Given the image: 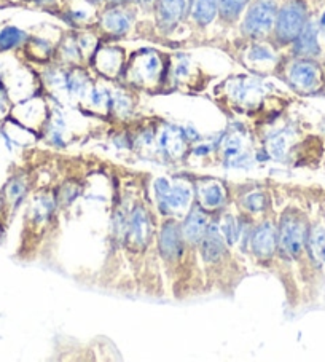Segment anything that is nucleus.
Returning <instances> with one entry per match:
<instances>
[{"instance_id": "obj_3", "label": "nucleus", "mask_w": 325, "mask_h": 362, "mask_svg": "<svg viewBox=\"0 0 325 362\" xmlns=\"http://www.w3.org/2000/svg\"><path fill=\"white\" fill-rule=\"evenodd\" d=\"M289 82L300 91H314L322 83V71L312 58H300L289 69Z\"/></svg>"}, {"instance_id": "obj_11", "label": "nucleus", "mask_w": 325, "mask_h": 362, "mask_svg": "<svg viewBox=\"0 0 325 362\" xmlns=\"http://www.w3.org/2000/svg\"><path fill=\"white\" fill-rule=\"evenodd\" d=\"M161 249L166 255H176L180 251V238L177 228L174 226H167L162 232Z\"/></svg>"}, {"instance_id": "obj_8", "label": "nucleus", "mask_w": 325, "mask_h": 362, "mask_svg": "<svg viewBox=\"0 0 325 362\" xmlns=\"http://www.w3.org/2000/svg\"><path fill=\"white\" fill-rule=\"evenodd\" d=\"M206 230H208V221H206V217L201 211L195 209L185 223L187 238H190L191 241H199L204 236Z\"/></svg>"}, {"instance_id": "obj_4", "label": "nucleus", "mask_w": 325, "mask_h": 362, "mask_svg": "<svg viewBox=\"0 0 325 362\" xmlns=\"http://www.w3.org/2000/svg\"><path fill=\"white\" fill-rule=\"evenodd\" d=\"M305 245V227L300 219L293 216L284 217L279 228V246L287 255L295 257L302 252Z\"/></svg>"}, {"instance_id": "obj_7", "label": "nucleus", "mask_w": 325, "mask_h": 362, "mask_svg": "<svg viewBox=\"0 0 325 362\" xmlns=\"http://www.w3.org/2000/svg\"><path fill=\"white\" fill-rule=\"evenodd\" d=\"M252 247L255 254L260 255V257H270L274 252V247H276V233H274V228L270 223L261 226L257 232H255Z\"/></svg>"}, {"instance_id": "obj_10", "label": "nucleus", "mask_w": 325, "mask_h": 362, "mask_svg": "<svg viewBox=\"0 0 325 362\" xmlns=\"http://www.w3.org/2000/svg\"><path fill=\"white\" fill-rule=\"evenodd\" d=\"M158 193L162 195V202L166 204H170L171 208H182V206L187 203V198H189V192L182 190V189H171L167 187L165 180H158Z\"/></svg>"}, {"instance_id": "obj_13", "label": "nucleus", "mask_w": 325, "mask_h": 362, "mask_svg": "<svg viewBox=\"0 0 325 362\" xmlns=\"http://www.w3.org/2000/svg\"><path fill=\"white\" fill-rule=\"evenodd\" d=\"M222 198H223L222 190H220V187H217V185L208 187V189H206V192H204V199H206V203H208L209 206L220 204L222 203Z\"/></svg>"}, {"instance_id": "obj_14", "label": "nucleus", "mask_w": 325, "mask_h": 362, "mask_svg": "<svg viewBox=\"0 0 325 362\" xmlns=\"http://www.w3.org/2000/svg\"><path fill=\"white\" fill-rule=\"evenodd\" d=\"M319 30H321L325 39V11L321 15V20H319Z\"/></svg>"}, {"instance_id": "obj_2", "label": "nucleus", "mask_w": 325, "mask_h": 362, "mask_svg": "<svg viewBox=\"0 0 325 362\" xmlns=\"http://www.w3.org/2000/svg\"><path fill=\"white\" fill-rule=\"evenodd\" d=\"M278 10V0H252L244 11L246 15L241 24L242 34L249 39H264L265 35L273 33Z\"/></svg>"}, {"instance_id": "obj_1", "label": "nucleus", "mask_w": 325, "mask_h": 362, "mask_svg": "<svg viewBox=\"0 0 325 362\" xmlns=\"http://www.w3.org/2000/svg\"><path fill=\"white\" fill-rule=\"evenodd\" d=\"M309 20L308 0H284L279 5L276 23H274V40L279 45H290Z\"/></svg>"}, {"instance_id": "obj_9", "label": "nucleus", "mask_w": 325, "mask_h": 362, "mask_svg": "<svg viewBox=\"0 0 325 362\" xmlns=\"http://www.w3.org/2000/svg\"><path fill=\"white\" fill-rule=\"evenodd\" d=\"M223 252V241L214 228H208L203 240V254L206 260H217Z\"/></svg>"}, {"instance_id": "obj_12", "label": "nucleus", "mask_w": 325, "mask_h": 362, "mask_svg": "<svg viewBox=\"0 0 325 362\" xmlns=\"http://www.w3.org/2000/svg\"><path fill=\"white\" fill-rule=\"evenodd\" d=\"M23 37H24V34L20 29L7 28L5 30H2V34H0V48H4V49L13 48L15 45H18V43L23 40Z\"/></svg>"}, {"instance_id": "obj_6", "label": "nucleus", "mask_w": 325, "mask_h": 362, "mask_svg": "<svg viewBox=\"0 0 325 362\" xmlns=\"http://www.w3.org/2000/svg\"><path fill=\"white\" fill-rule=\"evenodd\" d=\"M131 23H133V18L123 8V5H109V10L102 15L104 29L114 35L128 33Z\"/></svg>"}, {"instance_id": "obj_5", "label": "nucleus", "mask_w": 325, "mask_h": 362, "mask_svg": "<svg viewBox=\"0 0 325 362\" xmlns=\"http://www.w3.org/2000/svg\"><path fill=\"white\" fill-rule=\"evenodd\" d=\"M292 45L295 48V54L300 58H314L321 53L317 24L309 20Z\"/></svg>"}]
</instances>
